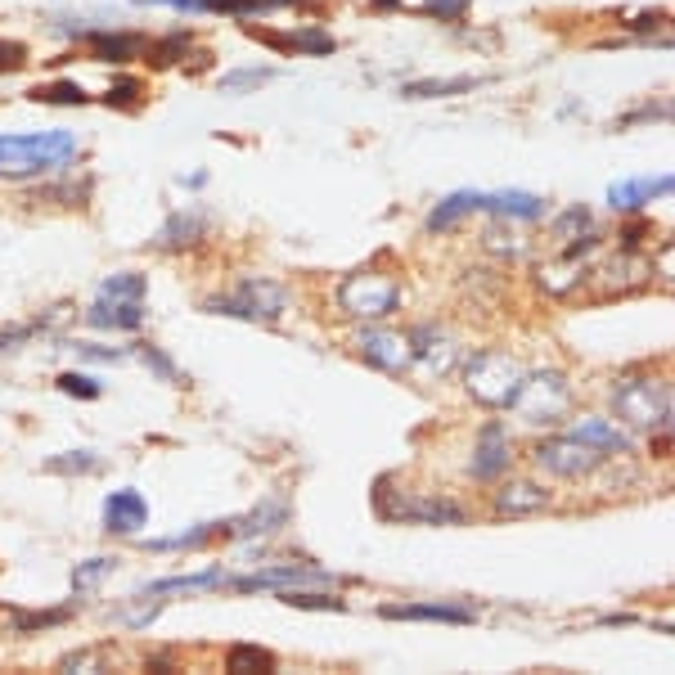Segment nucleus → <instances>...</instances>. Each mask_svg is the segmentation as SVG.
Wrapping results in <instances>:
<instances>
[{
	"mask_svg": "<svg viewBox=\"0 0 675 675\" xmlns=\"http://www.w3.org/2000/svg\"><path fill=\"white\" fill-rule=\"evenodd\" d=\"M77 153L73 131H18L0 136V180H33L59 171Z\"/></svg>",
	"mask_w": 675,
	"mask_h": 675,
	"instance_id": "obj_1",
	"label": "nucleus"
},
{
	"mask_svg": "<svg viewBox=\"0 0 675 675\" xmlns=\"http://www.w3.org/2000/svg\"><path fill=\"white\" fill-rule=\"evenodd\" d=\"M523 379H527V365L505 347H482L464 360V392L491 410H505Z\"/></svg>",
	"mask_w": 675,
	"mask_h": 675,
	"instance_id": "obj_2",
	"label": "nucleus"
},
{
	"mask_svg": "<svg viewBox=\"0 0 675 675\" xmlns=\"http://www.w3.org/2000/svg\"><path fill=\"white\" fill-rule=\"evenodd\" d=\"M203 311L230 316V320H249V324H275L289 311V293H284V284L266 280V275H243L230 293L207 297Z\"/></svg>",
	"mask_w": 675,
	"mask_h": 675,
	"instance_id": "obj_3",
	"label": "nucleus"
},
{
	"mask_svg": "<svg viewBox=\"0 0 675 675\" xmlns=\"http://www.w3.org/2000/svg\"><path fill=\"white\" fill-rule=\"evenodd\" d=\"M402 280L387 270H356L338 284V311L352 320H387L402 311Z\"/></svg>",
	"mask_w": 675,
	"mask_h": 675,
	"instance_id": "obj_4",
	"label": "nucleus"
},
{
	"mask_svg": "<svg viewBox=\"0 0 675 675\" xmlns=\"http://www.w3.org/2000/svg\"><path fill=\"white\" fill-rule=\"evenodd\" d=\"M509 410L523 423H532V428H555L572 410V383L559 370H536V374L527 370V379L518 383V392H513Z\"/></svg>",
	"mask_w": 675,
	"mask_h": 675,
	"instance_id": "obj_5",
	"label": "nucleus"
},
{
	"mask_svg": "<svg viewBox=\"0 0 675 675\" xmlns=\"http://www.w3.org/2000/svg\"><path fill=\"white\" fill-rule=\"evenodd\" d=\"M612 415L626 428H671V383L666 379H622L612 387Z\"/></svg>",
	"mask_w": 675,
	"mask_h": 675,
	"instance_id": "obj_6",
	"label": "nucleus"
},
{
	"mask_svg": "<svg viewBox=\"0 0 675 675\" xmlns=\"http://www.w3.org/2000/svg\"><path fill=\"white\" fill-rule=\"evenodd\" d=\"M586 280H590V297H595V302L631 297V293H639L644 284L653 280V262L644 257V253H635V249H622V253H612L608 262L590 266Z\"/></svg>",
	"mask_w": 675,
	"mask_h": 675,
	"instance_id": "obj_7",
	"label": "nucleus"
},
{
	"mask_svg": "<svg viewBox=\"0 0 675 675\" xmlns=\"http://www.w3.org/2000/svg\"><path fill=\"white\" fill-rule=\"evenodd\" d=\"M599 253V234H586L576 243H563V257H549L540 270H536V284L540 293L549 297H568L586 284V270H590V257Z\"/></svg>",
	"mask_w": 675,
	"mask_h": 675,
	"instance_id": "obj_8",
	"label": "nucleus"
},
{
	"mask_svg": "<svg viewBox=\"0 0 675 675\" xmlns=\"http://www.w3.org/2000/svg\"><path fill=\"white\" fill-rule=\"evenodd\" d=\"M374 505L379 513L387 518V523H423V527H459L464 523V509L442 500V496H406L402 491V500H392L387 491H374Z\"/></svg>",
	"mask_w": 675,
	"mask_h": 675,
	"instance_id": "obj_9",
	"label": "nucleus"
},
{
	"mask_svg": "<svg viewBox=\"0 0 675 675\" xmlns=\"http://www.w3.org/2000/svg\"><path fill=\"white\" fill-rule=\"evenodd\" d=\"M406 338H410V370H419L428 383L450 379L459 370V343H455V333H446L437 324H419Z\"/></svg>",
	"mask_w": 675,
	"mask_h": 675,
	"instance_id": "obj_10",
	"label": "nucleus"
},
{
	"mask_svg": "<svg viewBox=\"0 0 675 675\" xmlns=\"http://www.w3.org/2000/svg\"><path fill=\"white\" fill-rule=\"evenodd\" d=\"M343 576H333L324 568H311V563H270V568H257L249 576H230L226 590H239V595H253V590H297V586H338Z\"/></svg>",
	"mask_w": 675,
	"mask_h": 675,
	"instance_id": "obj_11",
	"label": "nucleus"
},
{
	"mask_svg": "<svg viewBox=\"0 0 675 675\" xmlns=\"http://www.w3.org/2000/svg\"><path fill=\"white\" fill-rule=\"evenodd\" d=\"M532 459H536V469L540 473H549V477H586V473H595L608 455H599L595 446H586L581 437H549V442H540L536 450H532Z\"/></svg>",
	"mask_w": 675,
	"mask_h": 675,
	"instance_id": "obj_12",
	"label": "nucleus"
},
{
	"mask_svg": "<svg viewBox=\"0 0 675 675\" xmlns=\"http://www.w3.org/2000/svg\"><path fill=\"white\" fill-rule=\"evenodd\" d=\"M356 352L360 360H370L383 374H406L410 370V338L392 333V329H360L356 333Z\"/></svg>",
	"mask_w": 675,
	"mask_h": 675,
	"instance_id": "obj_13",
	"label": "nucleus"
},
{
	"mask_svg": "<svg viewBox=\"0 0 675 675\" xmlns=\"http://www.w3.org/2000/svg\"><path fill=\"white\" fill-rule=\"evenodd\" d=\"M513 464V437L500 419H491L482 433H477V446H473V459H469V473L477 482H496L505 469Z\"/></svg>",
	"mask_w": 675,
	"mask_h": 675,
	"instance_id": "obj_14",
	"label": "nucleus"
},
{
	"mask_svg": "<svg viewBox=\"0 0 675 675\" xmlns=\"http://www.w3.org/2000/svg\"><path fill=\"white\" fill-rule=\"evenodd\" d=\"M81 46H86V54L95 59V64H131V59H140L144 54V46H149V37H140V33H117V27H86L81 33Z\"/></svg>",
	"mask_w": 675,
	"mask_h": 675,
	"instance_id": "obj_15",
	"label": "nucleus"
},
{
	"mask_svg": "<svg viewBox=\"0 0 675 675\" xmlns=\"http://www.w3.org/2000/svg\"><path fill=\"white\" fill-rule=\"evenodd\" d=\"M387 622H446V626H473L477 612L450 599H433V603H383L379 608Z\"/></svg>",
	"mask_w": 675,
	"mask_h": 675,
	"instance_id": "obj_16",
	"label": "nucleus"
},
{
	"mask_svg": "<svg viewBox=\"0 0 675 675\" xmlns=\"http://www.w3.org/2000/svg\"><path fill=\"white\" fill-rule=\"evenodd\" d=\"M671 186H675L671 171H662V176H635V180H612V186H608V203L631 217V212H644L649 203L666 199Z\"/></svg>",
	"mask_w": 675,
	"mask_h": 675,
	"instance_id": "obj_17",
	"label": "nucleus"
},
{
	"mask_svg": "<svg viewBox=\"0 0 675 675\" xmlns=\"http://www.w3.org/2000/svg\"><path fill=\"white\" fill-rule=\"evenodd\" d=\"M144 523H149V500L136 486L109 491V500H104V532L109 536H136Z\"/></svg>",
	"mask_w": 675,
	"mask_h": 675,
	"instance_id": "obj_18",
	"label": "nucleus"
},
{
	"mask_svg": "<svg viewBox=\"0 0 675 675\" xmlns=\"http://www.w3.org/2000/svg\"><path fill=\"white\" fill-rule=\"evenodd\" d=\"M207 234V212L199 203L190 207H180L171 212V217L163 221V230L153 234V249H163V253H180V249H194V243Z\"/></svg>",
	"mask_w": 675,
	"mask_h": 675,
	"instance_id": "obj_19",
	"label": "nucleus"
},
{
	"mask_svg": "<svg viewBox=\"0 0 675 675\" xmlns=\"http://www.w3.org/2000/svg\"><path fill=\"white\" fill-rule=\"evenodd\" d=\"M86 324L90 329H117V333H136L144 324V302L131 297H95L86 306Z\"/></svg>",
	"mask_w": 675,
	"mask_h": 675,
	"instance_id": "obj_20",
	"label": "nucleus"
},
{
	"mask_svg": "<svg viewBox=\"0 0 675 675\" xmlns=\"http://www.w3.org/2000/svg\"><path fill=\"white\" fill-rule=\"evenodd\" d=\"M555 505V496L540 486V482H527V477H513L496 491V513L500 518H532V513H545Z\"/></svg>",
	"mask_w": 675,
	"mask_h": 675,
	"instance_id": "obj_21",
	"label": "nucleus"
},
{
	"mask_svg": "<svg viewBox=\"0 0 675 675\" xmlns=\"http://www.w3.org/2000/svg\"><path fill=\"white\" fill-rule=\"evenodd\" d=\"M289 523V496H262V505L253 513L234 518V536L257 540V536H275Z\"/></svg>",
	"mask_w": 675,
	"mask_h": 675,
	"instance_id": "obj_22",
	"label": "nucleus"
},
{
	"mask_svg": "<svg viewBox=\"0 0 675 675\" xmlns=\"http://www.w3.org/2000/svg\"><path fill=\"white\" fill-rule=\"evenodd\" d=\"M482 212H491V217H509V221H540L545 199L532 194V190H496V194H482Z\"/></svg>",
	"mask_w": 675,
	"mask_h": 675,
	"instance_id": "obj_23",
	"label": "nucleus"
},
{
	"mask_svg": "<svg viewBox=\"0 0 675 675\" xmlns=\"http://www.w3.org/2000/svg\"><path fill=\"white\" fill-rule=\"evenodd\" d=\"M249 37H257V41H266L275 50H293V54H333L338 50V41L329 33H320V27H297V33L280 37V33H262V27L249 23Z\"/></svg>",
	"mask_w": 675,
	"mask_h": 675,
	"instance_id": "obj_24",
	"label": "nucleus"
},
{
	"mask_svg": "<svg viewBox=\"0 0 675 675\" xmlns=\"http://www.w3.org/2000/svg\"><path fill=\"white\" fill-rule=\"evenodd\" d=\"M572 437L595 446L599 455H626L631 450V433H626L622 423H608V419H576Z\"/></svg>",
	"mask_w": 675,
	"mask_h": 675,
	"instance_id": "obj_25",
	"label": "nucleus"
},
{
	"mask_svg": "<svg viewBox=\"0 0 675 675\" xmlns=\"http://www.w3.org/2000/svg\"><path fill=\"white\" fill-rule=\"evenodd\" d=\"M473 212H482V194H477V190H455V194H446L433 212H428V234L455 230L464 217H473Z\"/></svg>",
	"mask_w": 675,
	"mask_h": 675,
	"instance_id": "obj_26",
	"label": "nucleus"
},
{
	"mask_svg": "<svg viewBox=\"0 0 675 675\" xmlns=\"http://www.w3.org/2000/svg\"><path fill=\"white\" fill-rule=\"evenodd\" d=\"M27 100H33V104H50V109H86L90 104L86 86L81 81H68V77L33 86V90H27Z\"/></svg>",
	"mask_w": 675,
	"mask_h": 675,
	"instance_id": "obj_27",
	"label": "nucleus"
},
{
	"mask_svg": "<svg viewBox=\"0 0 675 675\" xmlns=\"http://www.w3.org/2000/svg\"><path fill=\"white\" fill-rule=\"evenodd\" d=\"M482 77H428V81H406L402 95L406 100H450V95H464V90H477Z\"/></svg>",
	"mask_w": 675,
	"mask_h": 675,
	"instance_id": "obj_28",
	"label": "nucleus"
},
{
	"mask_svg": "<svg viewBox=\"0 0 675 675\" xmlns=\"http://www.w3.org/2000/svg\"><path fill=\"white\" fill-rule=\"evenodd\" d=\"M549 234H555V243L563 249V243H576V239H586V234H595V212L586 207V203H572V207H563L555 221H549Z\"/></svg>",
	"mask_w": 675,
	"mask_h": 675,
	"instance_id": "obj_29",
	"label": "nucleus"
},
{
	"mask_svg": "<svg viewBox=\"0 0 675 675\" xmlns=\"http://www.w3.org/2000/svg\"><path fill=\"white\" fill-rule=\"evenodd\" d=\"M190 46H194V33H167V37H158V41H149L144 46V54H149V64L153 68H171V64H180V59H190Z\"/></svg>",
	"mask_w": 675,
	"mask_h": 675,
	"instance_id": "obj_30",
	"label": "nucleus"
},
{
	"mask_svg": "<svg viewBox=\"0 0 675 675\" xmlns=\"http://www.w3.org/2000/svg\"><path fill=\"white\" fill-rule=\"evenodd\" d=\"M486 249L491 253H505V257H527L532 253V239L518 234L509 217H496V221H491V230H486Z\"/></svg>",
	"mask_w": 675,
	"mask_h": 675,
	"instance_id": "obj_31",
	"label": "nucleus"
},
{
	"mask_svg": "<svg viewBox=\"0 0 675 675\" xmlns=\"http://www.w3.org/2000/svg\"><path fill=\"white\" fill-rule=\"evenodd\" d=\"M221 532H234V518H230V523H199V527H190V532L149 540V549H199V545H207L212 536H221Z\"/></svg>",
	"mask_w": 675,
	"mask_h": 675,
	"instance_id": "obj_32",
	"label": "nucleus"
},
{
	"mask_svg": "<svg viewBox=\"0 0 675 675\" xmlns=\"http://www.w3.org/2000/svg\"><path fill=\"white\" fill-rule=\"evenodd\" d=\"M46 469L50 473H64V477H81V473H100L104 459L95 450H64V455H50Z\"/></svg>",
	"mask_w": 675,
	"mask_h": 675,
	"instance_id": "obj_33",
	"label": "nucleus"
},
{
	"mask_svg": "<svg viewBox=\"0 0 675 675\" xmlns=\"http://www.w3.org/2000/svg\"><path fill=\"white\" fill-rule=\"evenodd\" d=\"M280 603L289 608H306V612H347V599H338V595H324V590H280Z\"/></svg>",
	"mask_w": 675,
	"mask_h": 675,
	"instance_id": "obj_34",
	"label": "nucleus"
},
{
	"mask_svg": "<svg viewBox=\"0 0 675 675\" xmlns=\"http://www.w3.org/2000/svg\"><path fill=\"white\" fill-rule=\"evenodd\" d=\"M280 77V68H234V73H226L221 77V95H249V90H257V86H266V81H275Z\"/></svg>",
	"mask_w": 675,
	"mask_h": 675,
	"instance_id": "obj_35",
	"label": "nucleus"
},
{
	"mask_svg": "<svg viewBox=\"0 0 675 675\" xmlns=\"http://www.w3.org/2000/svg\"><path fill=\"white\" fill-rule=\"evenodd\" d=\"M226 671H275V653L262 644H234L226 653Z\"/></svg>",
	"mask_w": 675,
	"mask_h": 675,
	"instance_id": "obj_36",
	"label": "nucleus"
},
{
	"mask_svg": "<svg viewBox=\"0 0 675 675\" xmlns=\"http://www.w3.org/2000/svg\"><path fill=\"white\" fill-rule=\"evenodd\" d=\"M203 14H226L234 23H249L257 14H270L266 0H203Z\"/></svg>",
	"mask_w": 675,
	"mask_h": 675,
	"instance_id": "obj_37",
	"label": "nucleus"
},
{
	"mask_svg": "<svg viewBox=\"0 0 675 675\" xmlns=\"http://www.w3.org/2000/svg\"><path fill=\"white\" fill-rule=\"evenodd\" d=\"M144 275L140 270H117V275H109V280L100 284V293L104 297H131V302H144Z\"/></svg>",
	"mask_w": 675,
	"mask_h": 675,
	"instance_id": "obj_38",
	"label": "nucleus"
},
{
	"mask_svg": "<svg viewBox=\"0 0 675 675\" xmlns=\"http://www.w3.org/2000/svg\"><path fill=\"white\" fill-rule=\"evenodd\" d=\"M104 104L109 109H140L144 104V81L140 77H117L113 86H109V95H104Z\"/></svg>",
	"mask_w": 675,
	"mask_h": 675,
	"instance_id": "obj_39",
	"label": "nucleus"
},
{
	"mask_svg": "<svg viewBox=\"0 0 675 675\" xmlns=\"http://www.w3.org/2000/svg\"><path fill=\"white\" fill-rule=\"evenodd\" d=\"M117 568V559H90V563H81V568H73V590L77 595H95V586Z\"/></svg>",
	"mask_w": 675,
	"mask_h": 675,
	"instance_id": "obj_40",
	"label": "nucleus"
},
{
	"mask_svg": "<svg viewBox=\"0 0 675 675\" xmlns=\"http://www.w3.org/2000/svg\"><path fill=\"white\" fill-rule=\"evenodd\" d=\"M469 10H473V0H419V14L437 23H464Z\"/></svg>",
	"mask_w": 675,
	"mask_h": 675,
	"instance_id": "obj_41",
	"label": "nucleus"
},
{
	"mask_svg": "<svg viewBox=\"0 0 675 675\" xmlns=\"http://www.w3.org/2000/svg\"><path fill=\"white\" fill-rule=\"evenodd\" d=\"M64 396H81V402H95V396L104 392V383L95 379V374H81V370H68V374H59V383H54Z\"/></svg>",
	"mask_w": 675,
	"mask_h": 675,
	"instance_id": "obj_42",
	"label": "nucleus"
},
{
	"mask_svg": "<svg viewBox=\"0 0 675 675\" xmlns=\"http://www.w3.org/2000/svg\"><path fill=\"white\" fill-rule=\"evenodd\" d=\"M140 360L149 365L153 374H158L163 383H180V370H176V360L163 352V347H140Z\"/></svg>",
	"mask_w": 675,
	"mask_h": 675,
	"instance_id": "obj_43",
	"label": "nucleus"
},
{
	"mask_svg": "<svg viewBox=\"0 0 675 675\" xmlns=\"http://www.w3.org/2000/svg\"><path fill=\"white\" fill-rule=\"evenodd\" d=\"M27 68V46L23 41H10V37H0V77H10Z\"/></svg>",
	"mask_w": 675,
	"mask_h": 675,
	"instance_id": "obj_44",
	"label": "nucleus"
},
{
	"mask_svg": "<svg viewBox=\"0 0 675 675\" xmlns=\"http://www.w3.org/2000/svg\"><path fill=\"white\" fill-rule=\"evenodd\" d=\"M73 352H77L81 360H127V356H131L127 347H100V343H77Z\"/></svg>",
	"mask_w": 675,
	"mask_h": 675,
	"instance_id": "obj_45",
	"label": "nucleus"
},
{
	"mask_svg": "<svg viewBox=\"0 0 675 675\" xmlns=\"http://www.w3.org/2000/svg\"><path fill=\"white\" fill-rule=\"evenodd\" d=\"M77 666L81 671H95V666H104V658L95 649H81V653H68L64 662H59V671H77Z\"/></svg>",
	"mask_w": 675,
	"mask_h": 675,
	"instance_id": "obj_46",
	"label": "nucleus"
},
{
	"mask_svg": "<svg viewBox=\"0 0 675 675\" xmlns=\"http://www.w3.org/2000/svg\"><path fill=\"white\" fill-rule=\"evenodd\" d=\"M41 329V320L37 324H23V329H5V333H0V352H14L18 343H27V338H33Z\"/></svg>",
	"mask_w": 675,
	"mask_h": 675,
	"instance_id": "obj_47",
	"label": "nucleus"
},
{
	"mask_svg": "<svg viewBox=\"0 0 675 675\" xmlns=\"http://www.w3.org/2000/svg\"><path fill=\"white\" fill-rule=\"evenodd\" d=\"M136 5H167L180 14H203V0H136Z\"/></svg>",
	"mask_w": 675,
	"mask_h": 675,
	"instance_id": "obj_48",
	"label": "nucleus"
},
{
	"mask_svg": "<svg viewBox=\"0 0 675 675\" xmlns=\"http://www.w3.org/2000/svg\"><path fill=\"white\" fill-rule=\"evenodd\" d=\"M662 23H666V14H639L635 23H622V27H631V33H658Z\"/></svg>",
	"mask_w": 675,
	"mask_h": 675,
	"instance_id": "obj_49",
	"label": "nucleus"
},
{
	"mask_svg": "<svg viewBox=\"0 0 675 675\" xmlns=\"http://www.w3.org/2000/svg\"><path fill=\"white\" fill-rule=\"evenodd\" d=\"M374 14H392V10H406V0H370Z\"/></svg>",
	"mask_w": 675,
	"mask_h": 675,
	"instance_id": "obj_50",
	"label": "nucleus"
}]
</instances>
